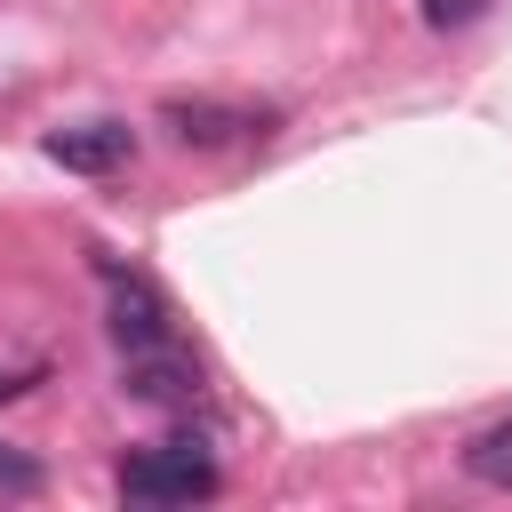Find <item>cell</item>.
I'll return each mask as SVG.
<instances>
[{
  "mask_svg": "<svg viewBox=\"0 0 512 512\" xmlns=\"http://www.w3.org/2000/svg\"><path fill=\"white\" fill-rule=\"evenodd\" d=\"M160 128L192 152H216V144H240V136H264V112L248 104H216V96H168L160 104Z\"/></svg>",
  "mask_w": 512,
  "mask_h": 512,
  "instance_id": "2",
  "label": "cell"
},
{
  "mask_svg": "<svg viewBox=\"0 0 512 512\" xmlns=\"http://www.w3.org/2000/svg\"><path fill=\"white\" fill-rule=\"evenodd\" d=\"M120 392H128V400H144V408H192V400H200V368H192V352H176V336H168V344L128 352Z\"/></svg>",
  "mask_w": 512,
  "mask_h": 512,
  "instance_id": "3",
  "label": "cell"
},
{
  "mask_svg": "<svg viewBox=\"0 0 512 512\" xmlns=\"http://www.w3.org/2000/svg\"><path fill=\"white\" fill-rule=\"evenodd\" d=\"M32 376H40V360H0V400L32 392Z\"/></svg>",
  "mask_w": 512,
  "mask_h": 512,
  "instance_id": "9",
  "label": "cell"
},
{
  "mask_svg": "<svg viewBox=\"0 0 512 512\" xmlns=\"http://www.w3.org/2000/svg\"><path fill=\"white\" fill-rule=\"evenodd\" d=\"M464 472H472L480 488H504V496H512V416H504V424H480V432L464 440Z\"/></svg>",
  "mask_w": 512,
  "mask_h": 512,
  "instance_id": "6",
  "label": "cell"
},
{
  "mask_svg": "<svg viewBox=\"0 0 512 512\" xmlns=\"http://www.w3.org/2000/svg\"><path fill=\"white\" fill-rule=\"evenodd\" d=\"M104 328H112L120 352H144V344H168V336H176V328H168V296H160L152 280H136V272H112Z\"/></svg>",
  "mask_w": 512,
  "mask_h": 512,
  "instance_id": "4",
  "label": "cell"
},
{
  "mask_svg": "<svg viewBox=\"0 0 512 512\" xmlns=\"http://www.w3.org/2000/svg\"><path fill=\"white\" fill-rule=\"evenodd\" d=\"M0 496H40V464L16 456V448H0Z\"/></svg>",
  "mask_w": 512,
  "mask_h": 512,
  "instance_id": "8",
  "label": "cell"
},
{
  "mask_svg": "<svg viewBox=\"0 0 512 512\" xmlns=\"http://www.w3.org/2000/svg\"><path fill=\"white\" fill-rule=\"evenodd\" d=\"M216 488H224V472H216L208 440H192V432H176L160 448H136L120 464V496L128 504H208Z\"/></svg>",
  "mask_w": 512,
  "mask_h": 512,
  "instance_id": "1",
  "label": "cell"
},
{
  "mask_svg": "<svg viewBox=\"0 0 512 512\" xmlns=\"http://www.w3.org/2000/svg\"><path fill=\"white\" fill-rule=\"evenodd\" d=\"M416 16H424L432 32H464V24L488 16V0H416Z\"/></svg>",
  "mask_w": 512,
  "mask_h": 512,
  "instance_id": "7",
  "label": "cell"
},
{
  "mask_svg": "<svg viewBox=\"0 0 512 512\" xmlns=\"http://www.w3.org/2000/svg\"><path fill=\"white\" fill-rule=\"evenodd\" d=\"M56 168H72V176H104V168H120L128 152H136V136L120 128V120H80V128H48V144H40Z\"/></svg>",
  "mask_w": 512,
  "mask_h": 512,
  "instance_id": "5",
  "label": "cell"
}]
</instances>
